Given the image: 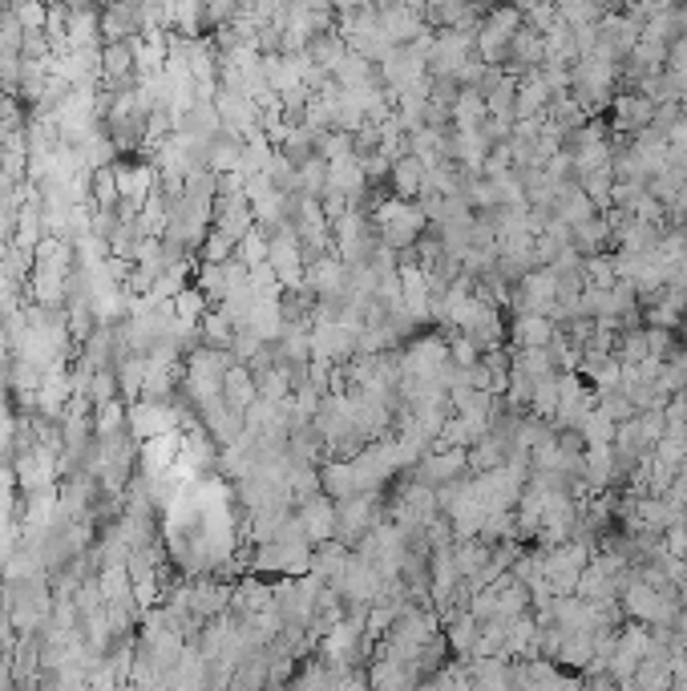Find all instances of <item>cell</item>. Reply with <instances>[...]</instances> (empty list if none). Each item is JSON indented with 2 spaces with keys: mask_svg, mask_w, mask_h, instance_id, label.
<instances>
[{
  "mask_svg": "<svg viewBox=\"0 0 687 691\" xmlns=\"http://www.w3.org/2000/svg\"><path fill=\"white\" fill-rule=\"evenodd\" d=\"M296 518L304 522V534H308L312 546H324V542L336 538V502L324 498V493H316V498L300 502V514H296Z\"/></svg>",
  "mask_w": 687,
  "mask_h": 691,
  "instance_id": "obj_2",
  "label": "cell"
},
{
  "mask_svg": "<svg viewBox=\"0 0 687 691\" xmlns=\"http://www.w3.org/2000/svg\"><path fill=\"white\" fill-rule=\"evenodd\" d=\"M582 275H586V287H615V263H611V251L607 255H591L582 259Z\"/></svg>",
  "mask_w": 687,
  "mask_h": 691,
  "instance_id": "obj_11",
  "label": "cell"
},
{
  "mask_svg": "<svg viewBox=\"0 0 687 691\" xmlns=\"http://www.w3.org/2000/svg\"><path fill=\"white\" fill-rule=\"evenodd\" d=\"M126 433L146 445L154 437H166V433H178V409L174 405H146V401H134L126 409Z\"/></svg>",
  "mask_w": 687,
  "mask_h": 691,
  "instance_id": "obj_1",
  "label": "cell"
},
{
  "mask_svg": "<svg viewBox=\"0 0 687 691\" xmlns=\"http://www.w3.org/2000/svg\"><path fill=\"white\" fill-rule=\"evenodd\" d=\"M643 336H647V356L651 360H667L675 348H679V340H675V332H663V328H643Z\"/></svg>",
  "mask_w": 687,
  "mask_h": 691,
  "instance_id": "obj_15",
  "label": "cell"
},
{
  "mask_svg": "<svg viewBox=\"0 0 687 691\" xmlns=\"http://www.w3.org/2000/svg\"><path fill=\"white\" fill-rule=\"evenodd\" d=\"M663 550H667L671 558H687V522H679V526H671V530L663 534Z\"/></svg>",
  "mask_w": 687,
  "mask_h": 691,
  "instance_id": "obj_16",
  "label": "cell"
},
{
  "mask_svg": "<svg viewBox=\"0 0 687 691\" xmlns=\"http://www.w3.org/2000/svg\"><path fill=\"white\" fill-rule=\"evenodd\" d=\"M489 550L494 546H485L481 538H469V542H453V566H457V574H461V582L465 578H473L481 566H489Z\"/></svg>",
  "mask_w": 687,
  "mask_h": 691,
  "instance_id": "obj_8",
  "label": "cell"
},
{
  "mask_svg": "<svg viewBox=\"0 0 687 691\" xmlns=\"http://www.w3.org/2000/svg\"><path fill=\"white\" fill-rule=\"evenodd\" d=\"M514 97H518V81L506 73V81L498 89L485 93V114L498 118V122H514Z\"/></svg>",
  "mask_w": 687,
  "mask_h": 691,
  "instance_id": "obj_9",
  "label": "cell"
},
{
  "mask_svg": "<svg viewBox=\"0 0 687 691\" xmlns=\"http://www.w3.org/2000/svg\"><path fill=\"white\" fill-rule=\"evenodd\" d=\"M388 186H392V199H405V203H417L421 199V190H425V166L405 154L401 162H392L388 170Z\"/></svg>",
  "mask_w": 687,
  "mask_h": 691,
  "instance_id": "obj_4",
  "label": "cell"
},
{
  "mask_svg": "<svg viewBox=\"0 0 687 691\" xmlns=\"http://www.w3.org/2000/svg\"><path fill=\"white\" fill-rule=\"evenodd\" d=\"M554 332H558V328H554L546 316H514V324H510V352L550 348Z\"/></svg>",
  "mask_w": 687,
  "mask_h": 691,
  "instance_id": "obj_5",
  "label": "cell"
},
{
  "mask_svg": "<svg viewBox=\"0 0 687 691\" xmlns=\"http://www.w3.org/2000/svg\"><path fill=\"white\" fill-rule=\"evenodd\" d=\"M607 243H615V235H611V227H607V219H603V215L586 219L582 227H574V231H570V247H574L582 259H591V255H607Z\"/></svg>",
  "mask_w": 687,
  "mask_h": 691,
  "instance_id": "obj_7",
  "label": "cell"
},
{
  "mask_svg": "<svg viewBox=\"0 0 687 691\" xmlns=\"http://www.w3.org/2000/svg\"><path fill=\"white\" fill-rule=\"evenodd\" d=\"M578 433L586 437V445H611V441H615V421H607V417L595 409L591 417L582 421V429H578Z\"/></svg>",
  "mask_w": 687,
  "mask_h": 691,
  "instance_id": "obj_14",
  "label": "cell"
},
{
  "mask_svg": "<svg viewBox=\"0 0 687 691\" xmlns=\"http://www.w3.org/2000/svg\"><path fill=\"white\" fill-rule=\"evenodd\" d=\"M599 397V413L607 417V421H615V425H623V421H635L639 413H635V405H631V397L623 388H615V392H595Z\"/></svg>",
  "mask_w": 687,
  "mask_h": 691,
  "instance_id": "obj_10",
  "label": "cell"
},
{
  "mask_svg": "<svg viewBox=\"0 0 687 691\" xmlns=\"http://www.w3.org/2000/svg\"><path fill=\"white\" fill-rule=\"evenodd\" d=\"M239 162H243V138L231 130H219L207 146V170L211 174H239Z\"/></svg>",
  "mask_w": 687,
  "mask_h": 691,
  "instance_id": "obj_6",
  "label": "cell"
},
{
  "mask_svg": "<svg viewBox=\"0 0 687 691\" xmlns=\"http://www.w3.org/2000/svg\"><path fill=\"white\" fill-rule=\"evenodd\" d=\"M259 401V388H255V376H251V368L247 364H235V368H227V376H223V405L231 409V413H247L251 405Z\"/></svg>",
  "mask_w": 687,
  "mask_h": 691,
  "instance_id": "obj_3",
  "label": "cell"
},
{
  "mask_svg": "<svg viewBox=\"0 0 687 691\" xmlns=\"http://www.w3.org/2000/svg\"><path fill=\"white\" fill-rule=\"evenodd\" d=\"M235 259V243L227 239V235H219L215 227H211V235H207V243H203V251H199V263H215V267H227Z\"/></svg>",
  "mask_w": 687,
  "mask_h": 691,
  "instance_id": "obj_12",
  "label": "cell"
},
{
  "mask_svg": "<svg viewBox=\"0 0 687 691\" xmlns=\"http://www.w3.org/2000/svg\"><path fill=\"white\" fill-rule=\"evenodd\" d=\"M235 259H239L247 271H251V267H259V263H267V235L255 227V231H251V235H247V239L235 247Z\"/></svg>",
  "mask_w": 687,
  "mask_h": 691,
  "instance_id": "obj_13",
  "label": "cell"
}]
</instances>
